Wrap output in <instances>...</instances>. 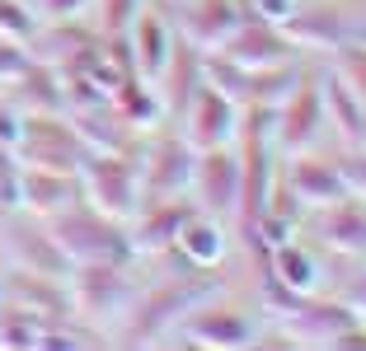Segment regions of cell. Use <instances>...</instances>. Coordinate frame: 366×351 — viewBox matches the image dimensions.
I'll list each match as a JSON object with an SVG mask.
<instances>
[{
  "label": "cell",
  "instance_id": "cell-1",
  "mask_svg": "<svg viewBox=\"0 0 366 351\" xmlns=\"http://www.w3.org/2000/svg\"><path fill=\"white\" fill-rule=\"evenodd\" d=\"M137 263H71L66 272V300L85 328L108 342L104 328H118L137 300Z\"/></svg>",
  "mask_w": 366,
  "mask_h": 351
},
{
  "label": "cell",
  "instance_id": "cell-2",
  "mask_svg": "<svg viewBox=\"0 0 366 351\" xmlns=\"http://www.w3.org/2000/svg\"><path fill=\"white\" fill-rule=\"evenodd\" d=\"M47 225H52L56 244L66 248L71 263H141L127 220L104 215L99 206H89L85 197H76L71 206L47 215Z\"/></svg>",
  "mask_w": 366,
  "mask_h": 351
},
{
  "label": "cell",
  "instance_id": "cell-3",
  "mask_svg": "<svg viewBox=\"0 0 366 351\" xmlns=\"http://www.w3.org/2000/svg\"><path fill=\"white\" fill-rule=\"evenodd\" d=\"M259 314L244 305H235V300L221 295V286L207 290L202 300H193V305L183 309L179 319H174V328L164 332L160 342H188V347H216V351H235V347H249V342L259 337Z\"/></svg>",
  "mask_w": 366,
  "mask_h": 351
},
{
  "label": "cell",
  "instance_id": "cell-4",
  "mask_svg": "<svg viewBox=\"0 0 366 351\" xmlns=\"http://www.w3.org/2000/svg\"><path fill=\"white\" fill-rule=\"evenodd\" d=\"M137 178H141V202H169V197H188V178H193V146L174 127H151L137 146Z\"/></svg>",
  "mask_w": 366,
  "mask_h": 351
},
{
  "label": "cell",
  "instance_id": "cell-5",
  "mask_svg": "<svg viewBox=\"0 0 366 351\" xmlns=\"http://www.w3.org/2000/svg\"><path fill=\"white\" fill-rule=\"evenodd\" d=\"M85 136L76 131L66 108H33L19 113V164L33 169H66L76 173L85 160Z\"/></svg>",
  "mask_w": 366,
  "mask_h": 351
},
{
  "label": "cell",
  "instance_id": "cell-6",
  "mask_svg": "<svg viewBox=\"0 0 366 351\" xmlns=\"http://www.w3.org/2000/svg\"><path fill=\"white\" fill-rule=\"evenodd\" d=\"M76 178H80V197L89 206H99L104 215L127 220L141 206V178H137V155L132 150H85Z\"/></svg>",
  "mask_w": 366,
  "mask_h": 351
},
{
  "label": "cell",
  "instance_id": "cell-7",
  "mask_svg": "<svg viewBox=\"0 0 366 351\" xmlns=\"http://www.w3.org/2000/svg\"><path fill=\"white\" fill-rule=\"evenodd\" d=\"M0 253H5L10 267H24V272H43V277H66L71 272V258L56 244L47 215H29L19 206L0 211Z\"/></svg>",
  "mask_w": 366,
  "mask_h": 351
},
{
  "label": "cell",
  "instance_id": "cell-8",
  "mask_svg": "<svg viewBox=\"0 0 366 351\" xmlns=\"http://www.w3.org/2000/svg\"><path fill=\"white\" fill-rule=\"evenodd\" d=\"M324 136H329V117H324L320 71L305 66V75L296 80V89L272 108V146H277V155H291V150L320 146Z\"/></svg>",
  "mask_w": 366,
  "mask_h": 351
},
{
  "label": "cell",
  "instance_id": "cell-9",
  "mask_svg": "<svg viewBox=\"0 0 366 351\" xmlns=\"http://www.w3.org/2000/svg\"><path fill=\"white\" fill-rule=\"evenodd\" d=\"M239 122H244V108L230 94H221L216 85H197L188 94V103L174 113V127L183 131V141L193 150H212V146H235Z\"/></svg>",
  "mask_w": 366,
  "mask_h": 351
},
{
  "label": "cell",
  "instance_id": "cell-10",
  "mask_svg": "<svg viewBox=\"0 0 366 351\" xmlns=\"http://www.w3.org/2000/svg\"><path fill=\"white\" fill-rule=\"evenodd\" d=\"M235 248H239L235 220H226V215H216V211H197V206L179 220V230L169 239V258H179L193 272H221L235 258Z\"/></svg>",
  "mask_w": 366,
  "mask_h": 351
},
{
  "label": "cell",
  "instance_id": "cell-11",
  "mask_svg": "<svg viewBox=\"0 0 366 351\" xmlns=\"http://www.w3.org/2000/svg\"><path fill=\"white\" fill-rule=\"evenodd\" d=\"M188 202L197 211H216V215H226V220H235V206H239V155H235V146L193 150Z\"/></svg>",
  "mask_w": 366,
  "mask_h": 351
},
{
  "label": "cell",
  "instance_id": "cell-12",
  "mask_svg": "<svg viewBox=\"0 0 366 351\" xmlns=\"http://www.w3.org/2000/svg\"><path fill=\"white\" fill-rule=\"evenodd\" d=\"M357 14H362V10H347V0H301V5L282 19V33H287L301 52L329 56L347 33H352Z\"/></svg>",
  "mask_w": 366,
  "mask_h": 351
},
{
  "label": "cell",
  "instance_id": "cell-13",
  "mask_svg": "<svg viewBox=\"0 0 366 351\" xmlns=\"http://www.w3.org/2000/svg\"><path fill=\"white\" fill-rule=\"evenodd\" d=\"M160 5L174 19V33L202 52H216L244 19V0H160Z\"/></svg>",
  "mask_w": 366,
  "mask_h": 351
},
{
  "label": "cell",
  "instance_id": "cell-14",
  "mask_svg": "<svg viewBox=\"0 0 366 351\" xmlns=\"http://www.w3.org/2000/svg\"><path fill=\"white\" fill-rule=\"evenodd\" d=\"M122 43H127V56H132V75L160 80V71H164V61H169L174 43H179V33H174V19L164 14L160 0H146V5L137 10V19L127 24Z\"/></svg>",
  "mask_w": 366,
  "mask_h": 351
},
{
  "label": "cell",
  "instance_id": "cell-15",
  "mask_svg": "<svg viewBox=\"0 0 366 351\" xmlns=\"http://www.w3.org/2000/svg\"><path fill=\"white\" fill-rule=\"evenodd\" d=\"M216 52H226L235 66H272V61H296V56H305L301 47L282 33V24L259 19V14H244V19L235 24V33H230Z\"/></svg>",
  "mask_w": 366,
  "mask_h": 351
},
{
  "label": "cell",
  "instance_id": "cell-16",
  "mask_svg": "<svg viewBox=\"0 0 366 351\" xmlns=\"http://www.w3.org/2000/svg\"><path fill=\"white\" fill-rule=\"evenodd\" d=\"M80 197V178L66 169H33V164H19L10 178V206L29 215H56L61 206H71Z\"/></svg>",
  "mask_w": 366,
  "mask_h": 351
},
{
  "label": "cell",
  "instance_id": "cell-17",
  "mask_svg": "<svg viewBox=\"0 0 366 351\" xmlns=\"http://www.w3.org/2000/svg\"><path fill=\"white\" fill-rule=\"evenodd\" d=\"M108 108H113L127 127H137V131H151V127H160V122H169L160 85L146 80V75H132V71L118 75V85L108 89Z\"/></svg>",
  "mask_w": 366,
  "mask_h": 351
},
{
  "label": "cell",
  "instance_id": "cell-18",
  "mask_svg": "<svg viewBox=\"0 0 366 351\" xmlns=\"http://www.w3.org/2000/svg\"><path fill=\"white\" fill-rule=\"evenodd\" d=\"M155 85H160L164 113H169V122H174V113H179V108L188 103V94L202 85V47H193V43H183V38H179Z\"/></svg>",
  "mask_w": 366,
  "mask_h": 351
},
{
  "label": "cell",
  "instance_id": "cell-19",
  "mask_svg": "<svg viewBox=\"0 0 366 351\" xmlns=\"http://www.w3.org/2000/svg\"><path fill=\"white\" fill-rule=\"evenodd\" d=\"M324 66H329V71H334L338 80H343V85L366 103V43H357V38H343L334 52L324 56Z\"/></svg>",
  "mask_w": 366,
  "mask_h": 351
},
{
  "label": "cell",
  "instance_id": "cell-20",
  "mask_svg": "<svg viewBox=\"0 0 366 351\" xmlns=\"http://www.w3.org/2000/svg\"><path fill=\"white\" fill-rule=\"evenodd\" d=\"M38 337H43V319L38 314H29L24 305H14V300H0V347H38Z\"/></svg>",
  "mask_w": 366,
  "mask_h": 351
},
{
  "label": "cell",
  "instance_id": "cell-21",
  "mask_svg": "<svg viewBox=\"0 0 366 351\" xmlns=\"http://www.w3.org/2000/svg\"><path fill=\"white\" fill-rule=\"evenodd\" d=\"M141 5H146V0H89L85 19L99 38H118V33H127V24L137 19Z\"/></svg>",
  "mask_w": 366,
  "mask_h": 351
},
{
  "label": "cell",
  "instance_id": "cell-22",
  "mask_svg": "<svg viewBox=\"0 0 366 351\" xmlns=\"http://www.w3.org/2000/svg\"><path fill=\"white\" fill-rule=\"evenodd\" d=\"M38 10L29 0H0V38H14V43L29 47V38L38 33Z\"/></svg>",
  "mask_w": 366,
  "mask_h": 351
},
{
  "label": "cell",
  "instance_id": "cell-23",
  "mask_svg": "<svg viewBox=\"0 0 366 351\" xmlns=\"http://www.w3.org/2000/svg\"><path fill=\"white\" fill-rule=\"evenodd\" d=\"M38 19H80L89 10V0H33Z\"/></svg>",
  "mask_w": 366,
  "mask_h": 351
},
{
  "label": "cell",
  "instance_id": "cell-24",
  "mask_svg": "<svg viewBox=\"0 0 366 351\" xmlns=\"http://www.w3.org/2000/svg\"><path fill=\"white\" fill-rule=\"evenodd\" d=\"M347 38H357V43H366V10H362V14L352 19V33H347Z\"/></svg>",
  "mask_w": 366,
  "mask_h": 351
},
{
  "label": "cell",
  "instance_id": "cell-25",
  "mask_svg": "<svg viewBox=\"0 0 366 351\" xmlns=\"http://www.w3.org/2000/svg\"><path fill=\"white\" fill-rule=\"evenodd\" d=\"M357 192L366 197V150H362V173H357Z\"/></svg>",
  "mask_w": 366,
  "mask_h": 351
},
{
  "label": "cell",
  "instance_id": "cell-26",
  "mask_svg": "<svg viewBox=\"0 0 366 351\" xmlns=\"http://www.w3.org/2000/svg\"><path fill=\"white\" fill-rule=\"evenodd\" d=\"M5 272H10V263H5V253H0V300H5Z\"/></svg>",
  "mask_w": 366,
  "mask_h": 351
},
{
  "label": "cell",
  "instance_id": "cell-27",
  "mask_svg": "<svg viewBox=\"0 0 366 351\" xmlns=\"http://www.w3.org/2000/svg\"><path fill=\"white\" fill-rule=\"evenodd\" d=\"M362 263H366V258H362Z\"/></svg>",
  "mask_w": 366,
  "mask_h": 351
}]
</instances>
